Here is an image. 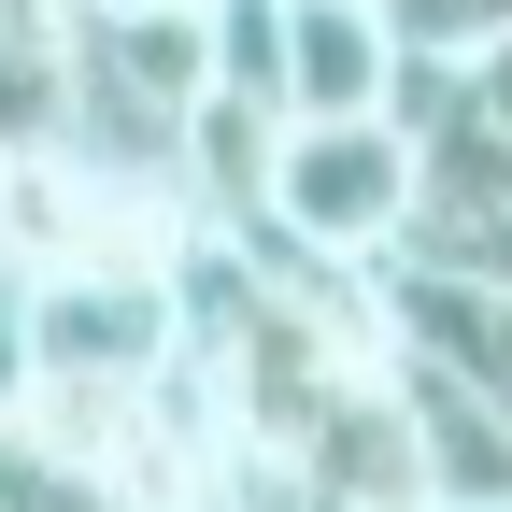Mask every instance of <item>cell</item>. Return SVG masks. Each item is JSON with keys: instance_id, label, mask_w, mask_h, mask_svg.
Listing matches in <instances>:
<instances>
[{"instance_id": "obj_2", "label": "cell", "mask_w": 512, "mask_h": 512, "mask_svg": "<svg viewBox=\"0 0 512 512\" xmlns=\"http://www.w3.org/2000/svg\"><path fill=\"white\" fill-rule=\"evenodd\" d=\"M399 72H413V43L384 29V0H256V100H271V128L384 114Z\"/></svg>"}, {"instance_id": "obj_1", "label": "cell", "mask_w": 512, "mask_h": 512, "mask_svg": "<svg viewBox=\"0 0 512 512\" xmlns=\"http://www.w3.org/2000/svg\"><path fill=\"white\" fill-rule=\"evenodd\" d=\"M256 228H271L299 271H370L384 242H413V143H399V114L271 128V171H256Z\"/></svg>"}, {"instance_id": "obj_3", "label": "cell", "mask_w": 512, "mask_h": 512, "mask_svg": "<svg viewBox=\"0 0 512 512\" xmlns=\"http://www.w3.org/2000/svg\"><path fill=\"white\" fill-rule=\"evenodd\" d=\"M0 512H114V498H100L86 470H57L29 427H0Z\"/></svg>"}, {"instance_id": "obj_4", "label": "cell", "mask_w": 512, "mask_h": 512, "mask_svg": "<svg viewBox=\"0 0 512 512\" xmlns=\"http://www.w3.org/2000/svg\"><path fill=\"white\" fill-rule=\"evenodd\" d=\"M15 399H29V342H15V271H0V427H15Z\"/></svg>"}]
</instances>
